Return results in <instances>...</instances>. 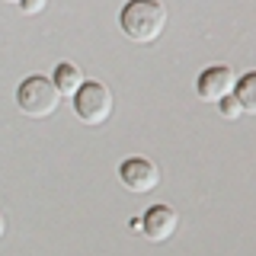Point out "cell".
<instances>
[{
    "mask_svg": "<svg viewBox=\"0 0 256 256\" xmlns=\"http://www.w3.org/2000/svg\"><path fill=\"white\" fill-rule=\"evenodd\" d=\"M118 26L132 42L150 45L166 29V6L160 0H128L118 13Z\"/></svg>",
    "mask_w": 256,
    "mask_h": 256,
    "instance_id": "obj_1",
    "label": "cell"
},
{
    "mask_svg": "<svg viewBox=\"0 0 256 256\" xmlns=\"http://www.w3.org/2000/svg\"><path fill=\"white\" fill-rule=\"evenodd\" d=\"M61 102V93L54 90L52 77H42V74H32L20 84V90H16V106H20L22 116L29 118H48L54 116V109H58Z\"/></svg>",
    "mask_w": 256,
    "mask_h": 256,
    "instance_id": "obj_2",
    "label": "cell"
},
{
    "mask_svg": "<svg viewBox=\"0 0 256 256\" xmlns=\"http://www.w3.org/2000/svg\"><path fill=\"white\" fill-rule=\"evenodd\" d=\"M70 100H74V116L84 125L100 128L102 122H109V116H112V90L106 84H100V80H84L80 90L70 96Z\"/></svg>",
    "mask_w": 256,
    "mask_h": 256,
    "instance_id": "obj_3",
    "label": "cell"
},
{
    "mask_svg": "<svg viewBox=\"0 0 256 256\" xmlns=\"http://www.w3.org/2000/svg\"><path fill=\"white\" fill-rule=\"evenodd\" d=\"M118 180H122V186L128 192L144 196V192L157 189L160 170L150 164V160H144V157H128V160H122V166H118Z\"/></svg>",
    "mask_w": 256,
    "mask_h": 256,
    "instance_id": "obj_4",
    "label": "cell"
},
{
    "mask_svg": "<svg viewBox=\"0 0 256 256\" xmlns=\"http://www.w3.org/2000/svg\"><path fill=\"white\" fill-rule=\"evenodd\" d=\"M234 86H237V74L224 64H214V68H205L196 80V90L202 100L208 102H221L224 96H234Z\"/></svg>",
    "mask_w": 256,
    "mask_h": 256,
    "instance_id": "obj_5",
    "label": "cell"
},
{
    "mask_svg": "<svg viewBox=\"0 0 256 256\" xmlns=\"http://www.w3.org/2000/svg\"><path fill=\"white\" fill-rule=\"evenodd\" d=\"M176 228H180V214H176V208H170V205H150L148 212H144V218H141L144 237L154 240V244L170 240L176 234Z\"/></svg>",
    "mask_w": 256,
    "mask_h": 256,
    "instance_id": "obj_6",
    "label": "cell"
},
{
    "mask_svg": "<svg viewBox=\"0 0 256 256\" xmlns=\"http://www.w3.org/2000/svg\"><path fill=\"white\" fill-rule=\"evenodd\" d=\"M52 84H54V90L61 96H74L80 90V84H84V70H80L77 64H70V61H61L58 68H54V74H52Z\"/></svg>",
    "mask_w": 256,
    "mask_h": 256,
    "instance_id": "obj_7",
    "label": "cell"
},
{
    "mask_svg": "<svg viewBox=\"0 0 256 256\" xmlns=\"http://www.w3.org/2000/svg\"><path fill=\"white\" fill-rule=\"evenodd\" d=\"M234 100H237L240 112H246V116H256V70H250V74H244V77L237 80Z\"/></svg>",
    "mask_w": 256,
    "mask_h": 256,
    "instance_id": "obj_8",
    "label": "cell"
},
{
    "mask_svg": "<svg viewBox=\"0 0 256 256\" xmlns=\"http://www.w3.org/2000/svg\"><path fill=\"white\" fill-rule=\"evenodd\" d=\"M218 109H221V116H224V118H237V116H244V112H240V106H237V100H234V96H224V100L218 102Z\"/></svg>",
    "mask_w": 256,
    "mask_h": 256,
    "instance_id": "obj_9",
    "label": "cell"
},
{
    "mask_svg": "<svg viewBox=\"0 0 256 256\" xmlns=\"http://www.w3.org/2000/svg\"><path fill=\"white\" fill-rule=\"evenodd\" d=\"M45 4H48V0H20L16 6H20V10L26 13V16H36V13H42V10H45Z\"/></svg>",
    "mask_w": 256,
    "mask_h": 256,
    "instance_id": "obj_10",
    "label": "cell"
},
{
    "mask_svg": "<svg viewBox=\"0 0 256 256\" xmlns=\"http://www.w3.org/2000/svg\"><path fill=\"white\" fill-rule=\"evenodd\" d=\"M4 230H6V221H4V214H0V237H4Z\"/></svg>",
    "mask_w": 256,
    "mask_h": 256,
    "instance_id": "obj_11",
    "label": "cell"
},
{
    "mask_svg": "<svg viewBox=\"0 0 256 256\" xmlns=\"http://www.w3.org/2000/svg\"><path fill=\"white\" fill-rule=\"evenodd\" d=\"M6 4H20V0H6Z\"/></svg>",
    "mask_w": 256,
    "mask_h": 256,
    "instance_id": "obj_12",
    "label": "cell"
}]
</instances>
